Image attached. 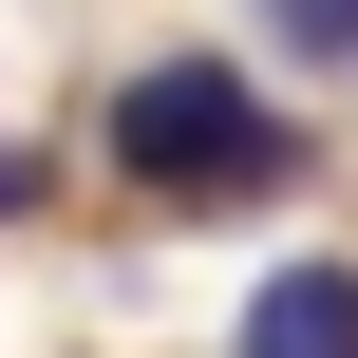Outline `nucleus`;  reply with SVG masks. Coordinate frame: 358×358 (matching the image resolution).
<instances>
[{"mask_svg": "<svg viewBox=\"0 0 358 358\" xmlns=\"http://www.w3.org/2000/svg\"><path fill=\"white\" fill-rule=\"evenodd\" d=\"M19 208H38V151H0V227H19Z\"/></svg>", "mask_w": 358, "mask_h": 358, "instance_id": "4", "label": "nucleus"}, {"mask_svg": "<svg viewBox=\"0 0 358 358\" xmlns=\"http://www.w3.org/2000/svg\"><path fill=\"white\" fill-rule=\"evenodd\" d=\"M94 132H113V189H151V208H189V227L302 189V113H283L245 57H208V38H189V57H132Z\"/></svg>", "mask_w": 358, "mask_h": 358, "instance_id": "1", "label": "nucleus"}, {"mask_svg": "<svg viewBox=\"0 0 358 358\" xmlns=\"http://www.w3.org/2000/svg\"><path fill=\"white\" fill-rule=\"evenodd\" d=\"M245 358H358V264H283L245 302Z\"/></svg>", "mask_w": 358, "mask_h": 358, "instance_id": "2", "label": "nucleus"}, {"mask_svg": "<svg viewBox=\"0 0 358 358\" xmlns=\"http://www.w3.org/2000/svg\"><path fill=\"white\" fill-rule=\"evenodd\" d=\"M283 38L302 57H358V0H283Z\"/></svg>", "mask_w": 358, "mask_h": 358, "instance_id": "3", "label": "nucleus"}]
</instances>
